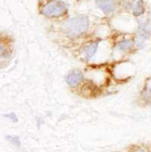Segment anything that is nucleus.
Instances as JSON below:
<instances>
[{
  "label": "nucleus",
  "mask_w": 151,
  "mask_h": 152,
  "mask_svg": "<svg viewBox=\"0 0 151 152\" xmlns=\"http://www.w3.org/2000/svg\"><path fill=\"white\" fill-rule=\"evenodd\" d=\"M134 41L132 40H123L120 41L118 44L119 49L123 52L130 51L134 47Z\"/></svg>",
  "instance_id": "nucleus-8"
},
{
  "label": "nucleus",
  "mask_w": 151,
  "mask_h": 152,
  "mask_svg": "<svg viewBox=\"0 0 151 152\" xmlns=\"http://www.w3.org/2000/svg\"><path fill=\"white\" fill-rule=\"evenodd\" d=\"M137 34L139 36V45L144 44L145 40H148L151 37V28L149 22H144L138 26Z\"/></svg>",
  "instance_id": "nucleus-3"
},
{
  "label": "nucleus",
  "mask_w": 151,
  "mask_h": 152,
  "mask_svg": "<svg viewBox=\"0 0 151 152\" xmlns=\"http://www.w3.org/2000/svg\"><path fill=\"white\" fill-rule=\"evenodd\" d=\"M136 152H144V151H142V150H138V151H137Z\"/></svg>",
  "instance_id": "nucleus-12"
},
{
  "label": "nucleus",
  "mask_w": 151,
  "mask_h": 152,
  "mask_svg": "<svg viewBox=\"0 0 151 152\" xmlns=\"http://www.w3.org/2000/svg\"><path fill=\"white\" fill-rule=\"evenodd\" d=\"M89 27L88 18L84 15L73 18L62 24V30L70 37H76L85 33Z\"/></svg>",
  "instance_id": "nucleus-1"
},
{
  "label": "nucleus",
  "mask_w": 151,
  "mask_h": 152,
  "mask_svg": "<svg viewBox=\"0 0 151 152\" xmlns=\"http://www.w3.org/2000/svg\"><path fill=\"white\" fill-rule=\"evenodd\" d=\"M4 116L6 118H8V119H12V121L14 122V123L18 122V118H17V116H16V115L15 113H9V114H5V115H4Z\"/></svg>",
  "instance_id": "nucleus-11"
},
{
  "label": "nucleus",
  "mask_w": 151,
  "mask_h": 152,
  "mask_svg": "<svg viewBox=\"0 0 151 152\" xmlns=\"http://www.w3.org/2000/svg\"><path fill=\"white\" fill-rule=\"evenodd\" d=\"M84 78L82 72L80 70H74L66 76V82L71 87H76Z\"/></svg>",
  "instance_id": "nucleus-4"
},
{
  "label": "nucleus",
  "mask_w": 151,
  "mask_h": 152,
  "mask_svg": "<svg viewBox=\"0 0 151 152\" xmlns=\"http://www.w3.org/2000/svg\"><path fill=\"white\" fill-rule=\"evenodd\" d=\"M96 5L106 14H110L115 9V0H96Z\"/></svg>",
  "instance_id": "nucleus-5"
},
{
  "label": "nucleus",
  "mask_w": 151,
  "mask_h": 152,
  "mask_svg": "<svg viewBox=\"0 0 151 152\" xmlns=\"http://www.w3.org/2000/svg\"><path fill=\"white\" fill-rule=\"evenodd\" d=\"M98 45H99V40H96L93 43H89L84 47V53L87 59H90L91 57L94 56L98 48Z\"/></svg>",
  "instance_id": "nucleus-7"
},
{
  "label": "nucleus",
  "mask_w": 151,
  "mask_h": 152,
  "mask_svg": "<svg viewBox=\"0 0 151 152\" xmlns=\"http://www.w3.org/2000/svg\"><path fill=\"white\" fill-rule=\"evenodd\" d=\"M67 12L65 4L60 0H51L42 8L41 13L49 17L62 16Z\"/></svg>",
  "instance_id": "nucleus-2"
},
{
  "label": "nucleus",
  "mask_w": 151,
  "mask_h": 152,
  "mask_svg": "<svg viewBox=\"0 0 151 152\" xmlns=\"http://www.w3.org/2000/svg\"><path fill=\"white\" fill-rule=\"evenodd\" d=\"M144 1L143 0H137V2H136L135 5L133 7V14L134 16L137 17L144 13Z\"/></svg>",
  "instance_id": "nucleus-9"
},
{
  "label": "nucleus",
  "mask_w": 151,
  "mask_h": 152,
  "mask_svg": "<svg viewBox=\"0 0 151 152\" xmlns=\"http://www.w3.org/2000/svg\"><path fill=\"white\" fill-rule=\"evenodd\" d=\"M141 98L147 105H151V77L147 78L141 92Z\"/></svg>",
  "instance_id": "nucleus-6"
},
{
  "label": "nucleus",
  "mask_w": 151,
  "mask_h": 152,
  "mask_svg": "<svg viewBox=\"0 0 151 152\" xmlns=\"http://www.w3.org/2000/svg\"><path fill=\"white\" fill-rule=\"evenodd\" d=\"M8 140L11 142L12 144L15 145V146H18V147H20L21 145V142H20V139L18 136H12V135H8L6 137Z\"/></svg>",
  "instance_id": "nucleus-10"
}]
</instances>
